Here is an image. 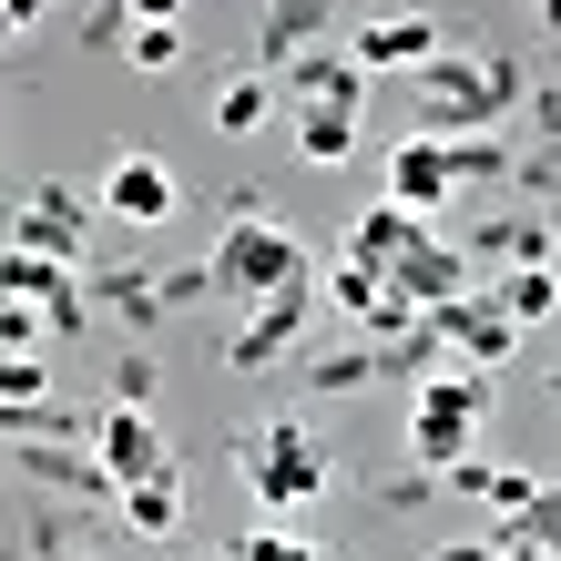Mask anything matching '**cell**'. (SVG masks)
Masks as SVG:
<instances>
[{
  "label": "cell",
  "instance_id": "4fadbf2b",
  "mask_svg": "<svg viewBox=\"0 0 561 561\" xmlns=\"http://www.w3.org/2000/svg\"><path fill=\"white\" fill-rule=\"evenodd\" d=\"M449 194H459V174H449V144L439 134H399V144H388V205L439 215Z\"/></svg>",
  "mask_w": 561,
  "mask_h": 561
},
{
  "label": "cell",
  "instance_id": "cb8c5ba5",
  "mask_svg": "<svg viewBox=\"0 0 561 561\" xmlns=\"http://www.w3.org/2000/svg\"><path fill=\"white\" fill-rule=\"evenodd\" d=\"M0 347H11V357L51 347V307H42V296H0Z\"/></svg>",
  "mask_w": 561,
  "mask_h": 561
},
{
  "label": "cell",
  "instance_id": "484cf974",
  "mask_svg": "<svg viewBox=\"0 0 561 561\" xmlns=\"http://www.w3.org/2000/svg\"><path fill=\"white\" fill-rule=\"evenodd\" d=\"M153 388H163V368H153V347L134 337V347L113 357V409H153Z\"/></svg>",
  "mask_w": 561,
  "mask_h": 561
},
{
  "label": "cell",
  "instance_id": "5b68a950",
  "mask_svg": "<svg viewBox=\"0 0 561 561\" xmlns=\"http://www.w3.org/2000/svg\"><path fill=\"white\" fill-rule=\"evenodd\" d=\"M307 317H317V286L307 276L276 286V296H255V307L225 327V368L255 378V368H276V357H296V347H307Z\"/></svg>",
  "mask_w": 561,
  "mask_h": 561
},
{
  "label": "cell",
  "instance_id": "5bb4252c",
  "mask_svg": "<svg viewBox=\"0 0 561 561\" xmlns=\"http://www.w3.org/2000/svg\"><path fill=\"white\" fill-rule=\"evenodd\" d=\"M92 449H103V470L134 490V480H163L174 470V449H163V428L153 409H103V428H92Z\"/></svg>",
  "mask_w": 561,
  "mask_h": 561
},
{
  "label": "cell",
  "instance_id": "9c48e42d",
  "mask_svg": "<svg viewBox=\"0 0 561 561\" xmlns=\"http://www.w3.org/2000/svg\"><path fill=\"white\" fill-rule=\"evenodd\" d=\"M368 61L337 51V42H317V51H296L286 61V92H296V113H368Z\"/></svg>",
  "mask_w": 561,
  "mask_h": 561
},
{
  "label": "cell",
  "instance_id": "3957f363",
  "mask_svg": "<svg viewBox=\"0 0 561 561\" xmlns=\"http://www.w3.org/2000/svg\"><path fill=\"white\" fill-rule=\"evenodd\" d=\"M236 470H245V490H255V511H266V520H296V511L327 501L337 459H327V439H317L307 419H266V428L236 449Z\"/></svg>",
  "mask_w": 561,
  "mask_h": 561
},
{
  "label": "cell",
  "instance_id": "9a60e30c",
  "mask_svg": "<svg viewBox=\"0 0 561 561\" xmlns=\"http://www.w3.org/2000/svg\"><path fill=\"white\" fill-rule=\"evenodd\" d=\"M327 21H337V0H266L255 72H276V82H286V61H296V51H317V42H327Z\"/></svg>",
  "mask_w": 561,
  "mask_h": 561
},
{
  "label": "cell",
  "instance_id": "7c38bea8",
  "mask_svg": "<svg viewBox=\"0 0 561 561\" xmlns=\"http://www.w3.org/2000/svg\"><path fill=\"white\" fill-rule=\"evenodd\" d=\"M439 144H449L459 194H520V144H511V123H459V134H439Z\"/></svg>",
  "mask_w": 561,
  "mask_h": 561
},
{
  "label": "cell",
  "instance_id": "f1b7e54d",
  "mask_svg": "<svg viewBox=\"0 0 561 561\" xmlns=\"http://www.w3.org/2000/svg\"><path fill=\"white\" fill-rule=\"evenodd\" d=\"M236 551H245V561H327L307 531H286V520H276V531H236Z\"/></svg>",
  "mask_w": 561,
  "mask_h": 561
},
{
  "label": "cell",
  "instance_id": "603a6c76",
  "mask_svg": "<svg viewBox=\"0 0 561 561\" xmlns=\"http://www.w3.org/2000/svg\"><path fill=\"white\" fill-rule=\"evenodd\" d=\"M296 163H357V113H296Z\"/></svg>",
  "mask_w": 561,
  "mask_h": 561
},
{
  "label": "cell",
  "instance_id": "8992f818",
  "mask_svg": "<svg viewBox=\"0 0 561 561\" xmlns=\"http://www.w3.org/2000/svg\"><path fill=\"white\" fill-rule=\"evenodd\" d=\"M82 225H92V205L51 174V184H31L11 205V255H61V266H82Z\"/></svg>",
  "mask_w": 561,
  "mask_h": 561
},
{
  "label": "cell",
  "instance_id": "ba28073f",
  "mask_svg": "<svg viewBox=\"0 0 561 561\" xmlns=\"http://www.w3.org/2000/svg\"><path fill=\"white\" fill-rule=\"evenodd\" d=\"M347 51H357V61H368V72H378V82H388V72H409V82H419V72H428V61H439V51H449V21H428V11H378V21H368V31H357V42H347Z\"/></svg>",
  "mask_w": 561,
  "mask_h": 561
},
{
  "label": "cell",
  "instance_id": "52a82bcc",
  "mask_svg": "<svg viewBox=\"0 0 561 561\" xmlns=\"http://www.w3.org/2000/svg\"><path fill=\"white\" fill-rule=\"evenodd\" d=\"M428 317H439V337H449V357H459V368H511V347H520V317H511L490 286L449 296V307H428Z\"/></svg>",
  "mask_w": 561,
  "mask_h": 561
},
{
  "label": "cell",
  "instance_id": "277c9868",
  "mask_svg": "<svg viewBox=\"0 0 561 561\" xmlns=\"http://www.w3.org/2000/svg\"><path fill=\"white\" fill-rule=\"evenodd\" d=\"M480 419H490V378H480V368H459V357H449V368L428 378V388H409V459H419V470H439V480H449L459 459H470Z\"/></svg>",
  "mask_w": 561,
  "mask_h": 561
},
{
  "label": "cell",
  "instance_id": "7a4b0ae2",
  "mask_svg": "<svg viewBox=\"0 0 561 561\" xmlns=\"http://www.w3.org/2000/svg\"><path fill=\"white\" fill-rule=\"evenodd\" d=\"M205 266L225 276V296H245V307H255V296H276V286L307 276V236H296V225H276L266 194L245 184V194H225V236H215Z\"/></svg>",
  "mask_w": 561,
  "mask_h": 561
},
{
  "label": "cell",
  "instance_id": "e575fe53",
  "mask_svg": "<svg viewBox=\"0 0 561 561\" xmlns=\"http://www.w3.org/2000/svg\"><path fill=\"white\" fill-rule=\"evenodd\" d=\"M501 561H541V551H520V541H511V551H501Z\"/></svg>",
  "mask_w": 561,
  "mask_h": 561
},
{
  "label": "cell",
  "instance_id": "836d02e7",
  "mask_svg": "<svg viewBox=\"0 0 561 561\" xmlns=\"http://www.w3.org/2000/svg\"><path fill=\"white\" fill-rule=\"evenodd\" d=\"M541 31H561V0H541Z\"/></svg>",
  "mask_w": 561,
  "mask_h": 561
},
{
  "label": "cell",
  "instance_id": "ffe728a7",
  "mask_svg": "<svg viewBox=\"0 0 561 561\" xmlns=\"http://www.w3.org/2000/svg\"><path fill=\"white\" fill-rule=\"evenodd\" d=\"M378 378H388L378 347H327V357H307V399H357V388H378Z\"/></svg>",
  "mask_w": 561,
  "mask_h": 561
},
{
  "label": "cell",
  "instance_id": "8d00e7d4",
  "mask_svg": "<svg viewBox=\"0 0 561 561\" xmlns=\"http://www.w3.org/2000/svg\"><path fill=\"white\" fill-rule=\"evenodd\" d=\"M378 11H399V0H378Z\"/></svg>",
  "mask_w": 561,
  "mask_h": 561
},
{
  "label": "cell",
  "instance_id": "30bf717a",
  "mask_svg": "<svg viewBox=\"0 0 561 561\" xmlns=\"http://www.w3.org/2000/svg\"><path fill=\"white\" fill-rule=\"evenodd\" d=\"M103 215H123V225H174V215H184L174 163H163V153H113V174H103Z\"/></svg>",
  "mask_w": 561,
  "mask_h": 561
},
{
  "label": "cell",
  "instance_id": "83f0119b",
  "mask_svg": "<svg viewBox=\"0 0 561 561\" xmlns=\"http://www.w3.org/2000/svg\"><path fill=\"white\" fill-rule=\"evenodd\" d=\"M439 490H449V480H439V470H419V459H409V470H388V480H378V511H428Z\"/></svg>",
  "mask_w": 561,
  "mask_h": 561
},
{
  "label": "cell",
  "instance_id": "74e56055",
  "mask_svg": "<svg viewBox=\"0 0 561 561\" xmlns=\"http://www.w3.org/2000/svg\"><path fill=\"white\" fill-rule=\"evenodd\" d=\"M531 11H541V0H531Z\"/></svg>",
  "mask_w": 561,
  "mask_h": 561
},
{
  "label": "cell",
  "instance_id": "e0dca14e",
  "mask_svg": "<svg viewBox=\"0 0 561 561\" xmlns=\"http://www.w3.org/2000/svg\"><path fill=\"white\" fill-rule=\"evenodd\" d=\"M449 501H480L490 520H520L541 501V470H511V459H459L449 470Z\"/></svg>",
  "mask_w": 561,
  "mask_h": 561
},
{
  "label": "cell",
  "instance_id": "d6986e66",
  "mask_svg": "<svg viewBox=\"0 0 561 561\" xmlns=\"http://www.w3.org/2000/svg\"><path fill=\"white\" fill-rule=\"evenodd\" d=\"M113 511H123V531H134V541H174V531H184V470H163V480H134Z\"/></svg>",
  "mask_w": 561,
  "mask_h": 561
},
{
  "label": "cell",
  "instance_id": "44dd1931",
  "mask_svg": "<svg viewBox=\"0 0 561 561\" xmlns=\"http://www.w3.org/2000/svg\"><path fill=\"white\" fill-rule=\"evenodd\" d=\"M490 296H501L520 327H541V317L561 307V255H551V266H501V276H490Z\"/></svg>",
  "mask_w": 561,
  "mask_h": 561
},
{
  "label": "cell",
  "instance_id": "7402d4cb",
  "mask_svg": "<svg viewBox=\"0 0 561 561\" xmlns=\"http://www.w3.org/2000/svg\"><path fill=\"white\" fill-rule=\"evenodd\" d=\"M388 296H399V286H388L378 266H357V255H337V276H327V307H337V317H357V327H368V317L388 307Z\"/></svg>",
  "mask_w": 561,
  "mask_h": 561
},
{
  "label": "cell",
  "instance_id": "2e32d148",
  "mask_svg": "<svg viewBox=\"0 0 561 561\" xmlns=\"http://www.w3.org/2000/svg\"><path fill=\"white\" fill-rule=\"evenodd\" d=\"M92 307H103L113 327H134V337H153V327L174 317V286L144 276V266H103V276H92Z\"/></svg>",
  "mask_w": 561,
  "mask_h": 561
},
{
  "label": "cell",
  "instance_id": "1f68e13d",
  "mask_svg": "<svg viewBox=\"0 0 561 561\" xmlns=\"http://www.w3.org/2000/svg\"><path fill=\"white\" fill-rule=\"evenodd\" d=\"M123 11H134V31H144V21H184V0H123Z\"/></svg>",
  "mask_w": 561,
  "mask_h": 561
},
{
  "label": "cell",
  "instance_id": "d590c367",
  "mask_svg": "<svg viewBox=\"0 0 561 561\" xmlns=\"http://www.w3.org/2000/svg\"><path fill=\"white\" fill-rule=\"evenodd\" d=\"M551 399H561V368H551Z\"/></svg>",
  "mask_w": 561,
  "mask_h": 561
},
{
  "label": "cell",
  "instance_id": "4316f807",
  "mask_svg": "<svg viewBox=\"0 0 561 561\" xmlns=\"http://www.w3.org/2000/svg\"><path fill=\"white\" fill-rule=\"evenodd\" d=\"M61 368H51V347L42 357H0V409H21V399H51Z\"/></svg>",
  "mask_w": 561,
  "mask_h": 561
},
{
  "label": "cell",
  "instance_id": "6da1fadb",
  "mask_svg": "<svg viewBox=\"0 0 561 561\" xmlns=\"http://www.w3.org/2000/svg\"><path fill=\"white\" fill-rule=\"evenodd\" d=\"M531 61L520 51H439L419 72V123L409 134H459V123H520Z\"/></svg>",
  "mask_w": 561,
  "mask_h": 561
},
{
  "label": "cell",
  "instance_id": "8fae6325",
  "mask_svg": "<svg viewBox=\"0 0 561 561\" xmlns=\"http://www.w3.org/2000/svg\"><path fill=\"white\" fill-rule=\"evenodd\" d=\"M428 236H439V225H428L419 205H388V194H378V205H357V225H347V255H357V266H378V276H399Z\"/></svg>",
  "mask_w": 561,
  "mask_h": 561
},
{
  "label": "cell",
  "instance_id": "d4e9b609",
  "mask_svg": "<svg viewBox=\"0 0 561 561\" xmlns=\"http://www.w3.org/2000/svg\"><path fill=\"white\" fill-rule=\"evenodd\" d=\"M123 61H134V72H153V82H163V72H174V61H184V21H144L134 42H123Z\"/></svg>",
  "mask_w": 561,
  "mask_h": 561
},
{
  "label": "cell",
  "instance_id": "f546056e",
  "mask_svg": "<svg viewBox=\"0 0 561 561\" xmlns=\"http://www.w3.org/2000/svg\"><path fill=\"white\" fill-rule=\"evenodd\" d=\"M501 551H511V541H501V531H490V541H439V551H428V561H501Z\"/></svg>",
  "mask_w": 561,
  "mask_h": 561
},
{
  "label": "cell",
  "instance_id": "d6a6232c",
  "mask_svg": "<svg viewBox=\"0 0 561 561\" xmlns=\"http://www.w3.org/2000/svg\"><path fill=\"white\" fill-rule=\"evenodd\" d=\"M194 561H245V551H236V541H225V551H194Z\"/></svg>",
  "mask_w": 561,
  "mask_h": 561
},
{
  "label": "cell",
  "instance_id": "4dcf8cb0",
  "mask_svg": "<svg viewBox=\"0 0 561 561\" xmlns=\"http://www.w3.org/2000/svg\"><path fill=\"white\" fill-rule=\"evenodd\" d=\"M0 21H11V31H42V21H51V0H0Z\"/></svg>",
  "mask_w": 561,
  "mask_h": 561
},
{
  "label": "cell",
  "instance_id": "ac0fdd59",
  "mask_svg": "<svg viewBox=\"0 0 561 561\" xmlns=\"http://www.w3.org/2000/svg\"><path fill=\"white\" fill-rule=\"evenodd\" d=\"M276 92H286V82H276V72H255V61H245V72H225V82H215V134H225V144H245V134H266V113H276Z\"/></svg>",
  "mask_w": 561,
  "mask_h": 561
}]
</instances>
